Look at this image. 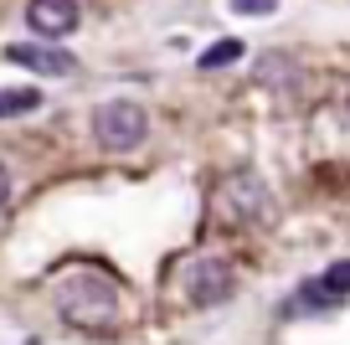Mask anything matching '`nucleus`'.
Returning <instances> with one entry per match:
<instances>
[{"instance_id": "nucleus-1", "label": "nucleus", "mask_w": 350, "mask_h": 345, "mask_svg": "<svg viewBox=\"0 0 350 345\" xmlns=\"http://www.w3.org/2000/svg\"><path fill=\"white\" fill-rule=\"evenodd\" d=\"M57 309H62L67 324L77 330H93V335H113L124 324V294L109 273L98 268H77L57 283Z\"/></svg>"}, {"instance_id": "nucleus-2", "label": "nucleus", "mask_w": 350, "mask_h": 345, "mask_svg": "<svg viewBox=\"0 0 350 345\" xmlns=\"http://www.w3.org/2000/svg\"><path fill=\"white\" fill-rule=\"evenodd\" d=\"M144 134H150V114H144V103H134V98H103V103L93 108V140L109 155L139 150Z\"/></svg>"}, {"instance_id": "nucleus-3", "label": "nucleus", "mask_w": 350, "mask_h": 345, "mask_svg": "<svg viewBox=\"0 0 350 345\" xmlns=\"http://www.w3.org/2000/svg\"><path fill=\"white\" fill-rule=\"evenodd\" d=\"M217 212L227 216V222H262V216L273 212L268 206V191H262V181L252 170H242V175H227V186L217 191Z\"/></svg>"}, {"instance_id": "nucleus-4", "label": "nucleus", "mask_w": 350, "mask_h": 345, "mask_svg": "<svg viewBox=\"0 0 350 345\" xmlns=\"http://www.w3.org/2000/svg\"><path fill=\"white\" fill-rule=\"evenodd\" d=\"M232 283H237V273H232L227 258H201V263H191V273H186V294H191L196 309L227 304L232 299Z\"/></svg>"}, {"instance_id": "nucleus-5", "label": "nucleus", "mask_w": 350, "mask_h": 345, "mask_svg": "<svg viewBox=\"0 0 350 345\" xmlns=\"http://www.w3.org/2000/svg\"><path fill=\"white\" fill-rule=\"evenodd\" d=\"M77 21H83V5H77V0H26V26H31L42 42L72 36Z\"/></svg>"}, {"instance_id": "nucleus-6", "label": "nucleus", "mask_w": 350, "mask_h": 345, "mask_svg": "<svg viewBox=\"0 0 350 345\" xmlns=\"http://www.w3.org/2000/svg\"><path fill=\"white\" fill-rule=\"evenodd\" d=\"M5 57L16 67H26V73H36V77H67L77 67L72 52H62L57 42H16V47H5Z\"/></svg>"}, {"instance_id": "nucleus-7", "label": "nucleus", "mask_w": 350, "mask_h": 345, "mask_svg": "<svg viewBox=\"0 0 350 345\" xmlns=\"http://www.w3.org/2000/svg\"><path fill=\"white\" fill-rule=\"evenodd\" d=\"M42 93L36 88H0V119H16V114H36Z\"/></svg>"}, {"instance_id": "nucleus-8", "label": "nucleus", "mask_w": 350, "mask_h": 345, "mask_svg": "<svg viewBox=\"0 0 350 345\" xmlns=\"http://www.w3.org/2000/svg\"><path fill=\"white\" fill-rule=\"evenodd\" d=\"M237 57H242V42H237V36H227V42H217V47L201 52V73H217V67L237 62Z\"/></svg>"}, {"instance_id": "nucleus-9", "label": "nucleus", "mask_w": 350, "mask_h": 345, "mask_svg": "<svg viewBox=\"0 0 350 345\" xmlns=\"http://www.w3.org/2000/svg\"><path fill=\"white\" fill-rule=\"evenodd\" d=\"M319 283H325V289L335 294V299H345V294H350V258L329 263V268H325V279H319Z\"/></svg>"}, {"instance_id": "nucleus-10", "label": "nucleus", "mask_w": 350, "mask_h": 345, "mask_svg": "<svg viewBox=\"0 0 350 345\" xmlns=\"http://www.w3.org/2000/svg\"><path fill=\"white\" fill-rule=\"evenodd\" d=\"M237 16H273L278 11V0H227Z\"/></svg>"}, {"instance_id": "nucleus-11", "label": "nucleus", "mask_w": 350, "mask_h": 345, "mask_svg": "<svg viewBox=\"0 0 350 345\" xmlns=\"http://www.w3.org/2000/svg\"><path fill=\"white\" fill-rule=\"evenodd\" d=\"M5 201H11V170L0 165V212H5Z\"/></svg>"}]
</instances>
